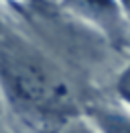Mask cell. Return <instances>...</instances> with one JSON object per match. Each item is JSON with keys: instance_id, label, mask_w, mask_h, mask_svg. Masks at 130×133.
<instances>
[{"instance_id": "obj_2", "label": "cell", "mask_w": 130, "mask_h": 133, "mask_svg": "<svg viewBox=\"0 0 130 133\" xmlns=\"http://www.w3.org/2000/svg\"><path fill=\"white\" fill-rule=\"evenodd\" d=\"M67 8L98 25L110 39H124L122 6L118 0H63Z\"/></svg>"}, {"instance_id": "obj_5", "label": "cell", "mask_w": 130, "mask_h": 133, "mask_svg": "<svg viewBox=\"0 0 130 133\" xmlns=\"http://www.w3.org/2000/svg\"><path fill=\"white\" fill-rule=\"evenodd\" d=\"M71 133H92V131H90L85 125H81V123H79V125H75V127L71 129Z\"/></svg>"}, {"instance_id": "obj_1", "label": "cell", "mask_w": 130, "mask_h": 133, "mask_svg": "<svg viewBox=\"0 0 130 133\" xmlns=\"http://www.w3.org/2000/svg\"><path fill=\"white\" fill-rule=\"evenodd\" d=\"M0 82L22 111L63 119L73 111L69 84L47 59L18 41L0 43Z\"/></svg>"}, {"instance_id": "obj_4", "label": "cell", "mask_w": 130, "mask_h": 133, "mask_svg": "<svg viewBox=\"0 0 130 133\" xmlns=\"http://www.w3.org/2000/svg\"><path fill=\"white\" fill-rule=\"evenodd\" d=\"M116 90H118V96L130 104V66L120 74V78L116 82Z\"/></svg>"}, {"instance_id": "obj_3", "label": "cell", "mask_w": 130, "mask_h": 133, "mask_svg": "<svg viewBox=\"0 0 130 133\" xmlns=\"http://www.w3.org/2000/svg\"><path fill=\"white\" fill-rule=\"evenodd\" d=\"M92 123L98 127L100 133H130V117L116 109L94 107L87 111Z\"/></svg>"}, {"instance_id": "obj_6", "label": "cell", "mask_w": 130, "mask_h": 133, "mask_svg": "<svg viewBox=\"0 0 130 133\" xmlns=\"http://www.w3.org/2000/svg\"><path fill=\"white\" fill-rule=\"evenodd\" d=\"M118 2H120V6H122L124 10H128V12H130V0H118Z\"/></svg>"}]
</instances>
